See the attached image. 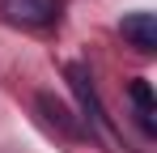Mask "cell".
<instances>
[{
    "mask_svg": "<svg viewBox=\"0 0 157 153\" xmlns=\"http://www.w3.org/2000/svg\"><path fill=\"white\" fill-rule=\"evenodd\" d=\"M68 85H72V94H77L81 102V119H89L94 128H106V115H102V102H98V94H94V85H89V73L81 68V64H68Z\"/></svg>",
    "mask_w": 157,
    "mask_h": 153,
    "instance_id": "2",
    "label": "cell"
},
{
    "mask_svg": "<svg viewBox=\"0 0 157 153\" xmlns=\"http://www.w3.org/2000/svg\"><path fill=\"white\" fill-rule=\"evenodd\" d=\"M0 13L17 26H51L59 17V0H0Z\"/></svg>",
    "mask_w": 157,
    "mask_h": 153,
    "instance_id": "1",
    "label": "cell"
},
{
    "mask_svg": "<svg viewBox=\"0 0 157 153\" xmlns=\"http://www.w3.org/2000/svg\"><path fill=\"white\" fill-rule=\"evenodd\" d=\"M123 38H128L136 51H153L157 47V17L153 13H128L123 17Z\"/></svg>",
    "mask_w": 157,
    "mask_h": 153,
    "instance_id": "4",
    "label": "cell"
},
{
    "mask_svg": "<svg viewBox=\"0 0 157 153\" xmlns=\"http://www.w3.org/2000/svg\"><path fill=\"white\" fill-rule=\"evenodd\" d=\"M128 94H132V102H136V115H140V124L153 132V111H157V102H153V89H149V81H132V85H128Z\"/></svg>",
    "mask_w": 157,
    "mask_h": 153,
    "instance_id": "5",
    "label": "cell"
},
{
    "mask_svg": "<svg viewBox=\"0 0 157 153\" xmlns=\"http://www.w3.org/2000/svg\"><path fill=\"white\" fill-rule=\"evenodd\" d=\"M38 111H43V119L55 128V132H64L68 140H81L85 136V124H81V115H72L64 102L55 98V94H38Z\"/></svg>",
    "mask_w": 157,
    "mask_h": 153,
    "instance_id": "3",
    "label": "cell"
}]
</instances>
